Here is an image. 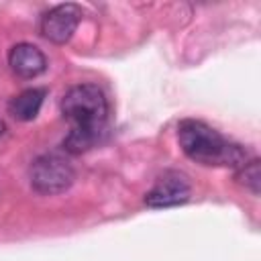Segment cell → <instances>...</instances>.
Wrapping results in <instances>:
<instances>
[{"instance_id":"6da1fadb","label":"cell","mask_w":261,"mask_h":261,"mask_svg":"<svg viewBox=\"0 0 261 261\" xmlns=\"http://www.w3.org/2000/svg\"><path fill=\"white\" fill-rule=\"evenodd\" d=\"M177 141L181 151L202 165L241 167L249 161L247 149L224 139L216 128L196 118H186L177 124Z\"/></svg>"},{"instance_id":"7a4b0ae2","label":"cell","mask_w":261,"mask_h":261,"mask_svg":"<svg viewBox=\"0 0 261 261\" xmlns=\"http://www.w3.org/2000/svg\"><path fill=\"white\" fill-rule=\"evenodd\" d=\"M59 108L71 128L96 133H106L108 128V100L96 84L71 86L63 94Z\"/></svg>"},{"instance_id":"3957f363","label":"cell","mask_w":261,"mask_h":261,"mask_svg":"<svg viewBox=\"0 0 261 261\" xmlns=\"http://www.w3.org/2000/svg\"><path fill=\"white\" fill-rule=\"evenodd\" d=\"M75 179V169L67 155L59 151H49L33 159L29 167V184L37 194L55 196L65 190Z\"/></svg>"},{"instance_id":"277c9868","label":"cell","mask_w":261,"mask_h":261,"mask_svg":"<svg viewBox=\"0 0 261 261\" xmlns=\"http://www.w3.org/2000/svg\"><path fill=\"white\" fill-rule=\"evenodd\" d=\"M192 184L190 177L184 171L167 169L163 171L153 188L145 196V204L149 208H167V206H179L190 200Z\"/></svg>"},{"instance_id":"5b68a950","label":"cell","mask_w":261,"mask_h":261,"mask_svg":"<svg viewBox=\"0 0 261 261\" xmlns=\"http://www.w3.org/2000/svg\"><path fill=\"white\" fill-rule=\"evenodd\" d=\"M80 20H82V8L77 4H71V2L57 4L41 16L39 31L49 43L63 45L73 37Z\"/></svg>"},{"instance_id":"8992f818","label":"cell","mask_w":261,"mask_h":261,"mask_svg":"<svg viewBox=\"0 0 261 261\" xmlns=\"http://www.w3.org/2000/svg\"><path fill=\"white\" fill-rule=\"evenodd\" d=\"M8 65L18 77L33 80L47 69V57L33 43H16L8 51Z\"/></svg>"},{"instance_id":"52a82bcc","label":"cell","mask_w":261,"mask_h":261,"mask_svg":"<svg viewBox=\"0 0 261 261\" xmlns=\"http://www.w3.org/2000/svg\"><path fill=\"white\" fill-rule=\"evenodd\" d=\"M43 100H45V90L29 88V90L20 92L18 96H14L8 102V112L12 114V118L29 122V120L37 118V114H39V110L43 106Z\"/></svg>"},{"instance_id":"ba28073f","label":"cell","mask_w":261,"mask_h":261,"mask_svg":"<svg viewBox=\"0 0 261 261\" xmlns=\"http://www.w3.org/2000/svg\"><path fill=\"white\" fill-rule=\"evenodd\" d=\"M237 179L241 186H245L249 192H253L257 196L261 190V163H259V159H251L245 165H241L237 171Z\"/></svg>"},{"instance_id":"9c48e42d","label":"cell","mask_w":261,"mask_h":261,"mask_svg":"<svg viewBox=\"0 0 261 261\" xmlns=\"http://www.w3.org/2000/svg\"><path fill=\"white\" fill-rule=\"evenodd\" d=\"M4 135V122H2V118H0V137Z\"/></svg>"}]
</instances>
